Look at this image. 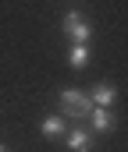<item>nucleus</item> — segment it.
Masks as SVG:
<instances>
[{
    "mask_svg": "<svg viewBox=\"0 0 128 152\" xmlns=\"http://www.w3.org/2000/svg\"><path fill=\"white\" fill-rule=\"evenodd\" d=\"M85 96H89V103H92V106H103V110H110V106L118 103V88H114L110 81L92 85V92H85Z\"/></svg>",
    "mask_w": 128,
    "mask_h": 152,
    "instance_id": "3",
    "label": "nucleus"
},
{
    "mask_svg": "<svg viewBox=\"0 0 128 152\" xmlns=\"http://www.w3.org/2000/svg\"><path fill=\"white\" fill-rule=\"evenodd\" d=\"M68 152H92V131L71 127L68 131Z\"/></svg>",
    "mask_w": 128,
    "mask_h": 152,
    "instance_id": "5",
    "label": "nucleus"
},
{
    "mask_svg": "<svg viewBox=\"0 0 128 152\" xmlns=\"http://www.w3.org/2000/svg\"><path fill=\"white\" fill-rule=\"evenodd\" d=\"M0 152H11V149H7V145H0Z\"/></svg>",
    "mask_w": 128,
    "mask_h": 152,
    "instance_id": "8",
    "label": "nucleus"
},
{
    "mask_svg": "<svg viewBox=\"0 0 128 152\" xmlns=\"http://www.w3.org/2000/svg\"><path fill=\"white\" fill-rule=\"evenodd\" d=\"M61 32L71 39L75 46H89V39H92V25L82 18V11H68L64 21H61Z\"/></svg>",
    "mask_w": 128,
    "mask_h": 152,
    "instance_id": "2",
    "label": "nucleus"
},
{
    "mask_svg": "<svg viewBox=\"0 0 128 152\" xmlns=\"http://www.w3.org/2000/svg\"><path fill=\"white\" fill-rule=\"evenodd\" d=\"M43 134H46V138H64V134H68L64 117H61V113H50L46 120H43Z\"/></svg>",
    "mask_w": 128,
    "mask_h": 152,
    "instance_id": "6",
    "label": "nucleus"
},
{
    "mask_svg": "<svg viewBox=\"0 0 128 152\" xmlns=\"http://www.w3.org/2000/svg\"><path fill=\"white\" fill-rule=\"evenodd\" d=\"M68 64H71L75 71H82L85 64H89V46H71V53H68Z\"/></svg>",
    "mask_w": 128,
    "mask_h": 152,
    "instance_id": "7",
    "label": "nucleus"
},
{
    "mask_svg": "<svg viewBox=\"0 0 128 152\" xmlns=\"http://www.w3.org/2000/svg\"><path fill=\"white\" fill-rule=\"evenodd\" d=\"M89 124H92V131H96V134H110V131H114V124H118V117H114V110L92 106V113H89Z\"/></svg>",
    "mask_w": 128,
    "mask_h": 152,
    "instance_id": "4",
    "label": "nucleus"
},
{
    "mask_svg": "<svg viewBox=\"0 0 128 152\" xmlns=\"http://www.w3.org/2000/svg\"><path fill=\"white\" fill-rule=\"evenodd\" d=\"M57 103H61V117H68V120H89V113H92L89 96L78 88H61Z\"/></svg>",
    "mask_w": 128,
    "mask_h": 152,
    "instance_id": "1",
    "label": "nucleus"
}]
</instances>
